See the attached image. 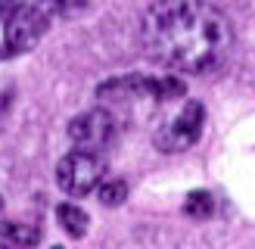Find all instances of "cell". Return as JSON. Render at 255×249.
<instances>
[{
    "label": "cell",
    "instance_id": "7c38bea8",
    "mask_svg": "<svg viewBox=\"0 0 255 249\" xmlns=\"http://www.w3.org/2000/svg\"><path fill=\"white\" fill-rule=\"evenodd\" d=\"M53 249H59V246H53Z\"/></svg>",
    "mask_w": 255,
    "mask_h": 249
},
{
    "label": "cell",
    "instance_id": "8992f818",
    "mask_svg": "<svg viewBox=\"0 0 255 249\" xmlns=\"http://www.w3.org/2000/svg\"><path fill=\"white\" fill-rule=\"evenodd\" d=\"M41 240V231L34 224H22V221H3L0 224V246L9 249H31Z\"/></svg>",
    "mask_w": 255,
    "mask_h": 249
},
{
    "label": "cell",
    "instance_id": "7a4b0ae2",
    "mask_svg": "<svg viewBox=\"0 0 255 249\" xmlns=\"http://www.w3.org/2000/svg\"><path fill=\"white\" fill-rule=\"evenodd\" d=\"M50 19V12L41 0L34 3H22L12 16L6 19V31H3V53L0 56H19V53H28V50L44 37Z\"/></svg>",
    "mask_w": 255,
    "mask_h": 249
},
{
    "label": "cell",
    "instance_id": "30bf717a",
    "mask_svg": "<svg viewBox=\"0 0 255 249\" xmlns=\"http://www.w3.org/2000/svg\"><path fill=\"white\" fill-rule=\"evenodd\" d=\"M22 3H25V0H0V16H6V19H9Z\"/></svg>",
    "mask_w": 255,
    "mask_h": 249
},
{
    "label": "cell",
    "instance_id": "8fae6325",
    "mask_svg": "<svg viewBox=\"0 0 255 249\" xmlns=\"http://www.w3.org/2000/svg\"><path fill=\"white\" fill-rule=\"evenodd\" d=\"M41 3H44V6H47V9L56 16V12H62V9L69 6V3H75V0H41Z\"/></svg>",
    "mask_w": 255,
    "mask_h": 249
},
{
    "label": "cell",
    "instance_id": "52a82bcc",
    "mask_svg": "<svg viewBox=\"0 0 255 249\" xmlns=\"http://www.w3.org/2000/svg\"><path fill=\"white\" fill-rule=\"evenodd\" d=\"M56 218H59L62 231H66L69 237H84V231H87V212L84 209L72 206V203H62L56 209Z\"/></svg>",
    "mask_w": 255,
    "mask_h": 249
},
{
    "label": "cell",
    "instance_id": "ba28073f",
    "mask_svg": "<svg viewBox=\"0 0 255 249\" xmlns=\"http://www.w3.org/2000/svg\"><path fill=\"white\" fill-rule=\"evenodd\" d=\"M212 209H215V203H212V196L206 190H193L187 196V203H184V212L190 218H209Z\"/></svg>",
    "mask_w": 255,
    "mask_h": 249
},
{
    "label": "cell",
    "instance_id": "3957f363",
    "mask_svg": "<svg viewBox=\"0 0 255 249\" xmlns=\"http://www.w3.org/2000/svg\"><path fill=\"white\" fill-rule=\"evenodd\" d=\"M106 174V162L94 149H75V153L62 156L56 165V184L66 190L69 196H84L94 187H100Z\"/></svg>",
    "mask_w": 255,
    "mask_h": 249
},
{
    "label": "cell",
    "instance_id": "6da1fadb",
    "mask_svg": "<svg viewBox=\"0 0 255 249\" xmlns=\"http://www.w3.org/2000/svg\"><path fill=\"white\" fill-rule=\"evenodd\" d=\"M140 44L165 69L206 75L227 59L234 28L206 0H156L140 19Z\"/></svg>",
    "mask_w": 255,
    "mask_h": 249
},
{
    "label": "cell",
    "instance_id": "9c48e42d",
    "mask_svg": "<svg viewBox=\"0 0 255 249\" xmlns=\"http://www.w3.org/2000/svg\"><path fill=\"white\" fill-rule=\"evenodd\" d=\"M128 199V184L125 181H106L100 187V203L103 206H122Z\"/></svg>",
    "mask_w": 255,
    "mask_h": 249
},
{
    "label": "cell",
    "instance_id": "5b68a950",
    "mask_svg": "<svg viewBox=\"0 0 255 249\" xmlns=\"http://www.w3.org/2000/svg\"><path fill=\"white\" fill-rule=\"evenodd\" d=\"M112 137H116V119L106 109L81 112L69 122V140L78 149H94L97 153V149L112 143Z\"/></svg>",
    "mask_w": 255,
    "mask_h": 249
},
{
    "label": "cell",
    "instance_id": "277c9868",
    "mask_svg": "<svg viewBox=\"0 0 255 249\" xmlns=\"http://www.w3.org/2000/svg\"><path fill=\"white\" fill-rule=\"evenodd\" d=\"M202 122H206L202 103L199 100H187L184 109L156 131V146L162 153H181V149L193 146L199 140V134H202Z\"/></svg>",
    "mask_w": 255,
    "mask_h": 249
}]
</instances>
